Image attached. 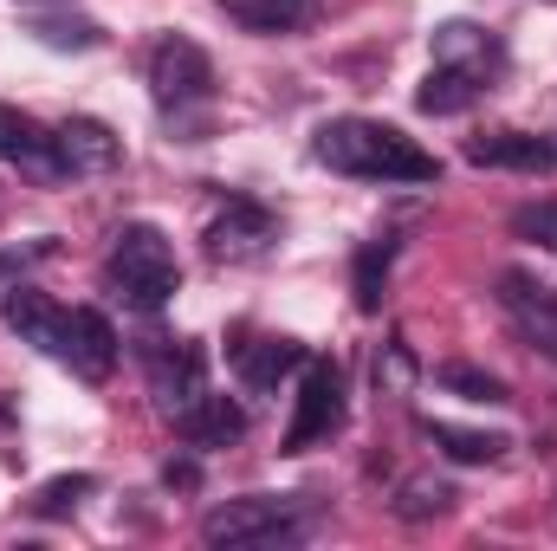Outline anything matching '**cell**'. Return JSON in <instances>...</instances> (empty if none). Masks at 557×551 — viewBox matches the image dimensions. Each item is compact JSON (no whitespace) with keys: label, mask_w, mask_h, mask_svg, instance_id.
Listing matches in <instances>:
<instances>
[{"label":"cell","mask_w":557,"mask_h":551,"mask_svg":"<svg viewBox=\"0 0 557 551\" xmlns=\"http://www.w3.org/2000/svg\"><path fill=\"white\" fill-rule=\"evenodd\" d=\"M278 241V221L260 201H227L214 221H208V254L214 260H260Z\"/></svg>","instance_id":"9"},{"label":"cell","mask_w":557,"mask_h":551,"mask_svg":"<svg viewBox=\"0 0 557 551\" xmlns=\"http://www.w3.org/2000/svg\"><path fill=\"white\" fill-rule=\"evenodd\" d=\"M149 91H156V105L162 111H195V105H208L214 98V65H208V52L195 46V39H182V33H169V39H156V52H149Z\"/></svg>","instance_id":"4"},{"label":"cell","mask_w":557,"mask_h":551,"mask_svg":"<svg viewBox=\"0 0 557 551\" xmlns=\"http://www.w3.org/2000/svg\"><path fill=\"white\" fill-rule=\"evenodd\" d=\"M0 415H7V403H0Z\"/></svg>","instance_id":"27"},{"label":"cell","mask_w":557,"mask_h":551,"mask_svg":"<svg viewBox=\"0 0 557 551\" xmlns=\"http://www.w3.org/2000/svg\"><path fill=\"white\" fill-rule=\"evenodd\" d=\"M416 364H409V344H383L376 351V390H409Z\"/></svg>","instance_id":"25"},{"label":"cell","mask_w":557,"mask_h":551,"mask_svg":"<svg viewBox=\"0 0 557 551\" xmlns=\"http://www.w3.org/2000/svg\"><path fill=\"white\" fill-rule=\"evenodd\" d=\"M175 421H182V434H188L195 448H227V441H240V428H247L240 403H227V396H201L195 409H182Z\"/></svg>","instance_id":"17"},{"label":"cell","mask_w":557,"mask_h":551,"mask_svg":"<svg viewBox=\"0 0 557 551\" xmlns=\"http://www.w3.org/2000/svg\"><path fill=\"white\" fill-rule=\"evenodd\" d=\"M557 228V208H525L519 215V234H552Z\"/></svg>","instance_id":"26"},{"label":"cell","mask_w":557,"mask_h":551,"mask_svg":"<svg viewBox=\"0 0 557 551\" xmlns=\"http://www.w3.org/2000/svg\"><path fill=\"white\" fill-rule=\"evenodd\" d=\"M389 260H396V241H389V234H383V241H370V247L357 254V311H376V305H383Z\"/></svg>","instance_id":"20"},{"label":"cell","mask_w":557,"mask_h":551,"mask_svg":"<svg viewBox=\"0 0 557 551\" xmlns=\"http://www.w3.org/2000/svg\"><path fill=\"white\" fill-rule=\"evenodd\" d=\"M104 279H111L137 311H156V305H169V298H175L182 267H175V247H169V234H162V228L131 221V228L117 234L111 260H104Z\"/></svg>","instance_id":"2"},{"label":"cell","mask_w":557,"mask_h":551,"mask_svg":"<svg viewBox=\"0 0 557 551\" xmlns=\"http://www.w3.org/2000/svg\"><path fill=\"white\" fill-rule=\"evenodd\" d=\"M434 65H460V72L493 78L499 72V39L473 20H447V26H434Z\"/></svg>","instance_id":"12"},{"label":"cell","mask_w":557,"mask_h":551,"mask_svg":"<svg viewBox=\"0 0 557 551\" xmlns=\"http://www.w3.org/2000/svg\"><path fill=\"white\" fill-rule=\"evenodd\" d=\"M59 156H65V175H111L124 162V137L98 118H65L59 124Z\"/></svg>","instance_id":"11"},{"label":"cell","mask_w":557,"mask_h":551,"mask_svg":"<svg viewBox=\"0 0 557 551\" xmlns=\"http://www.w3.org/2000/svg\"><path fill=\"white\" fill-rule=\"evenodd\" d=\"M344 428V370L311 357L305 364V383H298V409H292V428H285V454H305L318 441H331Z\"/></svg>","instance_id":"5"},{"label":"cell","mask_w":557,"mask_h":551,"mask_svg":"<svg viewBox=\"0 0 557 551\" xmlns=\"http://www.w3.org/2000/svg\"><path fill=\"white\" fill-rule=\"evenodd\" d=\"M480 91H486V78H480V72H460V65H434V72L421 78L416 105L428 111V118H454V111H467Z\"/></svg>","instance_id":"16"},{"label":"cell","mask_w":557,"mask_h":551,"mask_svg":"<svg viewBox=\"0 0 557 551\" xmlns=\"http://www.w3.org/2000/svg\"><path fill=\"white\" fill-rule=\"evenodd\" d=\"M149 383H156L162 409L182 415V409H195V403L208 396V364H201L195 344H162V351L149 357Z\"/></svg>","instance_id":"10"},{"label":"cell","mask_w":557,"mask_h":551,"mask_svg":"<svg viewBox=\"0 0 557 551\" xmlns=\"http://www.w3.org/2000/svg\"><path fill=\"white\" fill-rule=\"evenodd\" d=\"M441 390L460 396V403H506V383L473 370V364H441Z\"/></svg>","instance_id":"21"},{"label":"cell","mask_w":557,"mask_h":551,"mask_svg":"<svg viewBox=\"0 0 557 551\" xmlns=\"http://www.w3.org/2000/svg\"><path fill=\"white\" fill-rule=\"evenodd\" d=\"M0 162L26 169L33 182H65V156H59V131L33 124L26 111H7V105H0Z\"/></svg>","instance_id":"8"},{"label":"cell","mask_w":557,"mask_h":551,"mask_svg":"<svg viewBox=\"0 0 557 551\" xmlns=\"http://www.w3.org/2000/svg\"><path fill=\"white\" fill-rule=\"evenodd\" d=\"M467 156H473L480 169H525V175H539V169H552V162H557V137L499 131V137H473V143H467Z\"/></svg>","instance_id":"13"},{"label":"cell","mask_w":557,"mask_h":551,"mask_svg":"<svg viewBox=\"0 0 557 551\" xmlns=\"http://www.w3.org/2000/svg\"><path fill=\"white\" fill-rule=\"evenodd\" d=\"M311 149H318L324 169L357 175V182H434L441 175V162L409 131L376 124V118H331Z\"/></svg>","instance_id":"1"},{"label":"cell","mask_w":557,"mask_h":551,"mask_svg":"<svg viewBox=\"0 0 557 551\" xmlns=\"http://www.w3.org/2000/svg\"><path fill=\"white\" fill-rule=\"evenodd\" d=\"M91 487H98L91 474H59V480H46V487L33 493V519H59V513H72Z\"/></svg>","instance_id":"22"},{"label":"cell","mask_w":557,"mask_h":551,"mask_svg":"<svg viewBox=\"0 0 557 551\" xmlns=\"http://www.w3.org/2000/svg\"><path fill=\"white\" fill-rule=\"evenodd\" d=\"M52 357H59L72 377L104 383V377L117 370V331H111V318H104V311H91V305H72V311H65V325H59Z\"/></svg>","instance_id":"6"},{"label":"cell","mask_w":557,"mask_h":551,"mask_svg":"<svg viewBox=\"0 0 557 551\" xmlns=\"http://www.w3.org/2000/svg\"><path fill=\"white\" fill-rule=\"evenodd\" d=\"M33 33H39L46 46H78V52L98 46V26H91V20H39Z\"/></svg>","instance_id":"24"},{"label":"cell","mask_w":557,"mask_h":551,"mask_svg":"<svg viewBox=\"0 0 557 551\" xmlns=\"http://www.w3.org/2000/svg\"><path fill=\"white\" fill-rule=\"evenodd\" d=\"M421 434L447 454V461H467V467H486L506 454V434H486V428H454V421H421Z\"/></svg>","instance_id":"18"},{"label":"cell","mask_w":557,"mask_h":551,"mask_svg":"<svg viewBox=\"0 0 557 551\" xmlns=\"http://www.w3.org/2000/svg\"><path fill=\"white\" fill-rule=\"evenodd\" d=\"M298 519H305V506L298 500H273V493H253V500H227V506H214L208 519H201V539L208 546H285V539H298Z\"/></svg>","instance_id":"3"},{"label":"cell","mask_w":557,"mask_h":551,"mask_svg":"<svg viewBox=\"0 0 557 551\" xmlns=\"http://www.w3.org/2000/svg\"><path fill=\"white\" fill-rule=\"evenodd\" d=\"M214 7L247 33H298L318 20V0H214Z\"/></svg>","instance_id":"15"},{"label":"cell","mask_w":557,"mask_h":551,"mask_svg":"<svg viewBox=\"0 0 557 551\" xmlns=\"http://www.w3.org/2000/svg\"><path fill=\"white\" fill-rule=\"evenodd\" d=\"M7 325L20 331V344H33V351H46V357H52L59 325H65V305H52V298H46V292H33V285H13V292H7Z\"/></svg>","instance_id":"14"},{"label":"cell","mask_w":557,"mask_h":551,"mask_svg":"<svg viewBox=\"0 0 557 551\" xmlns=\"http://www.w3.org/2000/svg\"><path fill=\"white\" fill-rule=\"evenodd\" d=\"M305 364V351L292 344V338H260V344H247L240 351V377H247V390H273L285 370H298Z\"/></svg>","instance_id":"19"},{"label":"cell","mask_w":557,"mask_h":551,"mask_svg":"<svg viewBox=\"0 0 557 551\" xmlns=\"http://www.w3.org/2000/svg\"><path fill=\"white\" fill-rule=\"evenodd\" d=\"M447 506H454V487L447 480H403V493H396V513L403 519H434Z\"/></svg>","instance_id":"23"},{"label":"cell","mask_w":557,"mask_h":551,"mask_svg":"<svg viewBox=\"0 0 557 551\" xmlns=\"http://www.w3.org/2000/svg\"><path fill=\"white\" fill-rule=\"evenodd\" d=\"M499 305H506V318L519 325V338L532 351L557 357V285H545V279L525 273V267H506L499 273Z\"/></svg>","instance_id":"7"}]
</instances>
